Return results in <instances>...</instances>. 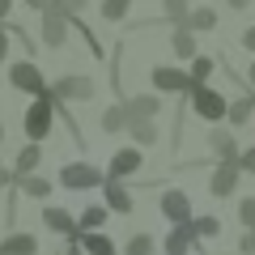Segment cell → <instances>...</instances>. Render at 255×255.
<instances>
[{"instance_id": "1", "label": "cell", "mask_w": 255, "mask_h": 255, "mask_svg": "<svg viewBox=\"0 0 255 255\" xmlns=\"http://www.w3.org/2000/svg\"><path fill=\"white\" fill-rule=\"evenodd\" d=\"M21 128H26V140H34V145H43V140L51 136V128H55V94H51V90L26 107Z\"/></svg>"}, {"instance_id": "2", "label": "cell", "mask_w": 255, "mask_h": 255, "mask_svg": "<svg viewBox=\"0 0 255 255\" xmlns=\"http://www.w3.org/2000/svg\"><path fill=\"white\" fill-rule=\"evenodd\" d=\"M187 102H191V115L204 119V124H221V119L230 115V98H226L221 90H213V85L191 90V94H187Z\"/></svg>"}, {"instance_id": "3", "label": "cell", "mask_w": 255, "mask_h": 255, "mask_svg": "<svg viewBox=\"0 0 255 255\" xmlns=\"http://www.w3.org/2000/svg\"><path fill=\"white\" fill-rule=\"evenodd\" d=\"M9 85H13V90H21V94H30V98H43V94L51 90L47 77L38 73L34 60H13L9 64Z\"/></svg>"}, {"instance_id": "4", "label": "cell", "mask_w": 255, "mask_h": 255, "mask_svg": "<svg viewBox=\"0 0 255 255\" xmlns=\"http://www.w3.org/2000/svg\"><path fill=\"white\" fill-rule=\"evenodd\" d=\"M51 94L64 98V102H90L94 94H98V85H94V77H85V73H64V77L51 81Z\"/></svg>"}, {"instance_id": "5", "label": "cell", "mask_w": 255, "mask_h": 255, "mask_svg": "<svg viewBox=\"0 0 255 255\" xmlns=\"http://www.w3.org/2000/svg\"><path fill=\"white\" fill-rule=\"evenodd\" d=\"M102 183H107V174L98 166H90V162L60 166V187H68V191H90V187H102Z\"/></svg>"}, {"instance_id": "6", "label": "cell", "mask_w": 255, "mask_h": 255, "mask_svg": "<svg viewBox=\"0 0 255 255\" xmlns=\"http://www.w3.org/2000/svg\"><path fill=\"white\" fill-rule=\"evenodd\" d=\"M157 213H162L170 226H187V221H196V213H191V196L183 187H166L162 200H157Z\"/></svg>"}, {"instance_id": "7", "label": "cell", "mask_w": 255, "mask_h": 255, "mask_svg": "<svg viewBox=\"0 0 255 255\" xmlns=\"http://www.w3.org/2000/svg\"><path fill=\"white\" fill-rule=\"evenodd\" d=\"M38 17H43V21H38V38H43V47H51V51H55V47H64V43H68V30H73L68 13H60V9L51 4V9H47V13H38Z\"/></svg>"}, {"instance_id": "8", "label": "cell", "mask_w": 255, "mask_h": 255, "mask_svg": "<svg viewBox=\"0 0 255 255\" xmlns=\"http://www.w3.org/2000/svg\"><path fill=\"white\" fill-rule=\"evenodd\" d=\"M149 81H153L157 94H191V73L187 68H174V64L149 68Z\"/></svg>"}, {"instance_id": "9", "label": "cell", "mask_w": 255, "mask_h": 255, "mask_svg": "<svg viewBox=\"0 0 255 255\" xmlns=\"http://www.w3.org/2000/svg\"><path fill=\"white\" fill-rule=\"evenodd\" d=\"M140 166H145V153H140V145H124V149H115V153H111L107 174H111V179H132Z\"/></svg>"}, {"instance_id": "10", "label": "cell", "mask_w": 255, "mask_h": 255, "mask_svg": "<svg viewBox=\"0 0 255 255\" xmlns=\"http://www.w3.org/2000/svg\"><path fill=\"white\" fill-rule=\"evenodd\" d=\"M43 226L51 230V234H60V238H73V243L81 238V226H77V217H73L68 209H60V204H47V209H43Z\"/></svg>"}, {"instance_id": "11", "label": "cell", "mask_w": 255, "mask_h": 255, "mask_svg": "<svg viewBox=\"0 0 255 255\" xmlns=\"http://www.w3.org/2000/svg\"><path fill=\"white\" fill-rule=\"evenodd\" d=\"M238 183H243V170H238V162H217V170H213V179H209V191L217 196V200H230Z\"/></svg>"}, {"instance_id": "12", "label": "cell", "mask_w": 255, "mask_h": 255, "mask_svg": "<svg viewBox=\"0 0 255 255\" xmlns=\"http://www.w3.org/2000/svg\"><path fill=\"white\" fill-rule=\"evenodd\" d=\"M102 204H107L111 213H119V217L132 213V191L124 187V179H111L107 174V183H102Z\"/></svg>"}, {"instance_id": "13", "label": "cell", "mask_w": 255, "mask_h": 255, "mask_svg": "<svg viewBox=\"0 0 255 255\" xmlns=\"http://www.w3.org/2000/svg\"><path fill=\"white\" fill-rule=\"evenodd\" d=\"M209 149H213V157H217V162H238V153H243V149H238V140H234V128H213L209 132Z\"/></svg>"}, {"instance_id": "14", "label": "cell", "mask_w": 255, "mask_h": 255, "mask_svg": "<svg viewBox=\"0 0 255 255\" xmlns=\"http://www.w3.org/2000/svg\"><path fill=\"white\" fill-rule=\"evenodd\" d=\"M191 247H200V238H196V226H170V234H166V243H162V251L166 255H187Z\"/></svg>"}, {"instance_id": "15", "label": "cell", "mask_w": 255, "mask_h": 255, "mask_svg": "<svg viewBox=\"0 0 255 255\" xmlns=\"http://www.w3.org/2000/svg\"><path fill=\"white\" fill-rule=\"evenodd\" d=\"M124 107H128V115L132 119H157L162 115V94H132V98H124Z\"/></svg>"}, {"instance_id": "16", "label": "cell", "mask_w": 255, "mask_h": 255, "mask_svg": "<svg viewBox=\"0 0 255 255\" xmlns=\"http://www.w3.org/2000/svg\"><path fill=\"white\" fill-rule=\"evenodd\" d=\"M128 124H132V115H128L124 102H111V107L98 115V128L107 132V136H119V132H128Z\"/></svg>"}, {"instance_id": "17", "label": "cell", "mask_w": 255, "mask_h": 255, "mask_svg": "<svg viewBox=\"0 0 255 255\" xmlns=\"http://www.w3.org/2000/svg\"><path fill=\"white\" fill-rule=\"evenodd\" d=\"M0 255H38V238L26 230H13V234L0 238Z\"/></svg>"}, {"instance_id": "18", "label": "cell", "mask_w": 255, "mask_h": 255, "mask_svg": "<svg viewBox=\"0 0 255 255\" xmlns=\"http://www.w3.org/2000/svg\"><path fill=\"white\" fill-rule=\"evenodd\" d=\"M170 51L179 55V60H196L200 55V47H196V30H187V26H174V34H170Z\"/></svg>"}, {"instance_id": "19", "label": "cell", "mask_w": 255, "mask_h": 255, "mask_svg": "<svg viewBox=\"0 0 255 255\" xmlns=\"http://www.w3.org/2000/svg\"><path fill=\"white\" fill-rule=\"evenodd\" d=\"M13 187H17L21 196H30V200H47V196H51V179H43V174H17Z\"/></svg>"}, {"instance_id": "20", "label": "cell", "mask_w": 255, "mask_h": 255, "mask_svg": "<svg viewBox=\"0 0 255 255\" xmlns=\"http://www.w3.org/2000/svg\"><path fill=\"white\" fill-rule=\"evenodd\" d=\"M38 162H43V145H21L17 149V157H13V174H34L38 170Z\"/></svg>"}, {"instance_id": "21", "label": "cell", "mask_w": 255, "mask_h": 255, "mask_svg": "<svg viewBox=\"0 0 255 255\" xmlns=\"http://www.w3.org/2000/svg\"><path fill=\"white\" fill-rule=\"evenodd\" d=\"M251 119H255V94H243V98L230 102V115H226L230 128H243V124H251Z\"/></svg>"}, {"instance_id": "22", "label": "cell", "mask_w": 255, "mask_h": 255, "mask_svg": "<svg viewBox=\"0 0 255 255\" xmlns=\"http://www.w3.org/2000/svg\"><path fill=\"white\" fill-rule=\"evenodd\" d=\"M128 136H132V145H140V149L157 145V119H132V124H128Z\"/></svg>"}, {"instance_id": "23", "label": "cell", "mask_w": 255, "mask_h": 255, "mask_svg": "<svg viewBox=\"0 0 255 255\" xmlns=\"http://www.w3.org/2000/svg\"><path fill=\"white\" fill-rule=\"evenodd\" d=\"M179 26L196 30V34H209V30H217V9H204V4H200V9H191Z\"/></svg>"}, {"instance_id": "24", "label": "cell", "mask_w": 255, "mask_h": 255, "mask_svg": "<svg viewBox=\"0 0 255 255\" xmlns=\"http://www.w3.org/2000/svg\"><path fill=\"white\" fill-rule=\"evenodd\" d=\"M77 243L85 247V255H115L119 247H115V238H107L102 230H90V234H81Z\"/></svg>"}, {"instance_id": "25", "label": "cell", "mask_w": 255, "mask_h": 255, "mask_svg": "<svg viewBox=\"0 0 255 255\" xmlns=\"http://www.w3.org/2000/svg\"><path fill=\"white\" fill-rule=\"evenodd\" d=\"M213 68H217V60H213V55H196V60L187 64V73H191V90H200V85H209Z\"/></svg>"}, {"instance_id": "26", "label": "cell", "mask_w": 255, "mask_h": 255, "mask_svg": "<svg viewBox=\"0 0 255 255\" xmlns=\"http://www.w3.org/2000/svg\"><path fill=\"white\" fill-rule=\"evenodd\" d=\"M111 217L107 204H90V209H81V217H77V226H81V234H90V230H102Z\"/></svg>"}, {"instance_id": "27", "label": "cell", "mask_w": 255, "mask_h": 255, "mask_svg": "<svg viewBox=\"0 0 255 255\" xmlns=\"http://www.w3.org/2000/svg\"><path fill=\"white\" fill-rule=\"evenodd\" d=\"M128 9H132V0H102V4H98V17L111 21V26H119V21H128Z\"/></svg>"}, {"instance_id": "28", "label": "cell", "mask_w": 255, "mask_h": 255, "mask_svg": "<svg viewBox=\"0 0 255 255\" xmlns=\"http://www.w3.org/2000/svg\"><path fill=\"white\" fill-rule=\"evenodd\" d=\"M153 251H157V243H153V234H145V230L124 243V255H153Z\"/></svg>"}, {"instance_id": "29", "label": "cell", "mask_w": 255, "mask_h": 255, "mask_svg": "<svg viewBox=\"0 0 255 255\" xmlns=\"http://www.w3.org/2000/svg\"><path fill=\"white\" fill-rule=\"evenodd\" d=\"M162 13H166V21H170V26H179V21L191 13V0H162Z\"/></svg>"}, {"instance_id": "30", "label": "cell", "mask_w": 255, "mask_h": 255, "mask_svg": "<svg viewBox=\"0 0 255 255\" xmlns=\"http://www.w3.org/2000/svg\"><path fill=\"white\" fill-rule=\"evenodd\" d=\"M191 226H196V238H217V234H221V221L209 217V213H204V217H196Z\"/></svg>"}, {"instance_id": "31", "label": "cell", "mask_w": 255, "mask_h": 255, "mask_svg": "<svg viewBox=\"0 0 255 255\" xmlns=\"http://www.w3.org/2000/svg\"><path fill=\"white\" fill-rule=\"evenodd\" d=\"M238 221H243V230H255V196L238 200Z\"/></svg>"}, {"instance_id": "32", "label": "cell", "mask_w": 255, "mask_h": 255, "mask_svg": "<svg viewBox=\"0 0 255 255\" xmlns=\"http://www.w3.org/2000/svg\"><path fill=\"white\" fill-rule=\"evenodd\" d=\"M51 4H55L60 13H68V17H77V13L90 9V0H51Z\"/></svg>"}, {"instance_id": "33", "label": "cell", "mask_w": 255, "mask_h": 255, "mask_svg": "<svg viewBox=\"0 0 255 255\" xmlns=\"http://www.w3.org/2000/svg\"><path fill=\"white\" fill-rule=\"evenodd\" d=\"M238 170H243V174H255V145H247L243 153H238Z\"/></svg>"}, {"instance_id": "34", "label": "cell", "mask_w": 255, "mask_h": 255, "mask_svg": "<svg viewBox=\"0 0 255 255\" xmlns=\"http://www.w3.org/2000/svg\"><path fill=\"white\" fill-rule=\"evenodd\" d=\"M13 183H17V174H13V166H0V191H9Z\"/></svg>"}, {"instance_id": "35", "label": "cell", "mask_w": 255, "mask_h": 255, "mask_svg": "<svg viewBox=\"0 0 255 255\" xmlns=\"http://www.w3.org/2000/svg\"><path fill=\"white\" fill-rule=\"evenodd\" d=\"M9 60V30H4V21H0V64Z\"/></svg>"}, {"instance_id": "36", "label": "cell", "mask_w": 255, "mask_h": 255, "mask_svg": "<svg viewBox=\"0 0 255 255\" xmlns=\"http://www.w3.org/2000/svg\"><path fill=\"white\" fill-rule=\"evenodd\" d=\"M238 43H243V47H247V51H251V55H255V26H247V30H243V38H238Z\"/></svg>"}, {"instance_id": "37", "label": "cell", "mask_w": 255, "mask_h": 255, "mask_svg": "<svg viewBox=\"0 0 255 255\" xmlns=\"http://www.w3.org/2000/svg\"><path fill=\"white\" fill-rule=\"evenodd\" d=\"M26 4H30L34 13H47V9H51V0H26Z\"/></svg>"}, {"instance_id": "38", "label": "cell", "mask_w": 255, "mask_h": 255, "mask_svg": "<svg viewBox=\"0 0 255 255\" xmlns=\"http://www.w3.org/2000/svg\"><path fill=\"white\" fill-rule=\"evenodd\" d=\"M64 255H85V247H81V243H73V238H68V247H64Z\"/></svg>"}, {"instance_id": "39", "label": "cell", "mask_w": 255, "mask_h": 255, "mask_svg": "<svg viewBox=\"0 0 255 255\" xmlns=\"http://www.w3.org/2000/svg\"><path fill=\"white\" fill-rule=\"evenodd\" d=\"M226 4H230V9H234V13H243V9H251V0H226Z\"/></svg>"}, {"instance_id": "40", "label": "cell", "mask_w": 255, "mask_h": 255, "mask_svg": "<svg viewBox=\"0 0 255 255\" xmlns=\"http://www.w3.org/2000/svg\"><path fill=\"white\" fill-rule=\"evenodd\" d=\"M9 13H13V0H0V21L9 17Z\"/></svg>"}, {"instance_id": "41", "label": "cell", "mask_w": 255, "mask_h": 255, "mask_svg": "<svg viewBox=\"0 0 255 255\" xmlns=\"http://www.w3.org/2000/svg\"><path fill=\"white\" fill-rule=\"evenodd\" d=\"M247 85H251V94H255V60H251V68H247Z\"/></svg>"}, {"instance_id": "42", "label": "cell", "mask_w": 255, "mask_h": 255, "mask_svg": "<svg viewBox=\"0 0 255 255\" xmlns=\"http://www.w3.org/2000/svg\"><path fill=\"white\" fill-rule=\"evenodd\" d=\"M0 145H4V124H0Z\"/></svg>"}]
</instances>
